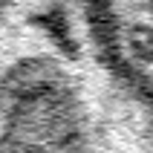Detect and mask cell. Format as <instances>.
I'll return each instance as SVG.
<instances>
[{
  "instance_id": "1",
  "label": "cell",
  "mask_w": 153,
  "mask_h": 153,
  "mask_svg": "<svg viewBox=\"0 0 153 153\" xmlns=\"http://www.w3.org/2000/svg\"><path fill=\"white\" fill-rule=\"evenodd\" d=\"M0 23V153H153V104L93 0H3Z\"/></svg>"
},
{
  "instance_id": "2",
  "label": "cell",
  "mask_w": 153,
  "mask_h": 153,
  "mask_svg": "<svg viewBox=\"0 0 153 153\" xmlns=\"http://www.w3.org/2000/svg\"><path fill=\"white\" fill-rule=\"evenodd\" d=\"M121 69L153 104V0H93Z\"/></svg>"
}]
</instances>
